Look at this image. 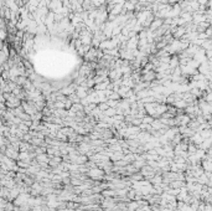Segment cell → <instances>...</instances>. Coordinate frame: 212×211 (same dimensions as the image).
<instances>
[{"label":"cell","mask_w":212,"mask_h":211,"mask_svg":"<svg viewBox=\"0 0 212 211\" xmlns=\"http://www.w3.org/2000/svg\"><path fill=\"white\" fill-rule=\"evenodd\" d=\"M96 57H97V48L91 47V48H89V50L84 54V60H86V62H92V61H94Z\"/></svg>","instance_id":"6da1fadb"},{"label":"cell","mask_w":212,"mask_h":211,"mask_svg":"<svg viewBox=\"0 0 212 211\" xmlns=\"http://www.w3.org/2000/svg\"><path fill=\"white\" fill-rule=\"evenodd\" d=\"M155 76H156V72L155 71H149V72L146 73H144L143 76H140V81H143V82H152L155 80Z\"/></svg>","instance_id":"7a4b0ae2"},{"label":"cell","mask_w":212,"mask_h":211,"mask_svg":"<svg viewBox=\"0 0 212 211\" xmlns=\"http://www.w3.org/2000/svg\"><path fill=\"white\" fill-rule=\"evenodd\" d=\"M163 19H154V20L151 21V24L149 25L148 30H150V31H155V30H158L160 26L163 25Z\"/></svg>","instance_id":"3957f363"},{"label":"cell","mask_w":212,"mask_h":211,"mask_svg":"<svg viewBox=\"0 0 212 211\" xmlns=\"http://www.w3.org/2000/svg\"><path fill=\"white\" fill-rule=\"evenodd\" d=\"M179 65H180V62H179V57H177V56H174L173 58H170V61H169V67H170L171 70L176 69Z\"/></svg>","instance_id":"277c9868"},{"label":"cell","mask_w":212,"mask_h":211,"mask_svg":"<svg viewBox=\"0 0 212 211\" xmlns=\"http://www.w3.org/2000/svg\"><path fill=\"white\" fill-rule=\"evenodd\" d=\"M173 104H174L176 108H186V107L189 106V103H187V102H185L184 99H176Z\"/></svg>","instance_id":"5b68a950"},{"label":"cell","mask_w":212,"mask_h":211,"mask_svg":"<svg viewBox=\"0 0 212 211\" xmlns=\"http://www.w3.org/2000/svg\"><path fill=\"white\" fill-rule=\"evenodd\" d=\"M201 46H202L203 50H211V39L203 40L202 44H201Z\"/></svg>","instance_id":"8992f818"}]
</instances>
